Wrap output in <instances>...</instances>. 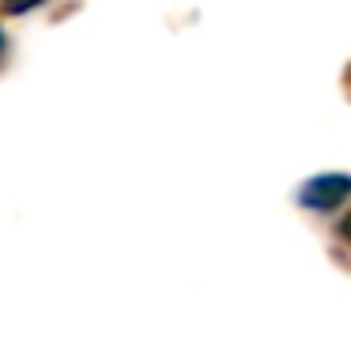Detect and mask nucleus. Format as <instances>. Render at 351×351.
Returning a JSON list of instances; mask_svg holds the SVG:
<instances>
[{"label": "nucleus", "mask_w": 351, "mask_h": 351, "mask_svg": "<svg viewBox=\"0 0 351 351\" xmlns=\"http://www.w3.org/2000/svg\"><path fill=\"white\" fill-rule=\"evenodd\" d=\"M351 200V174H317L298 185V204L306 212H336Z\"/></svg>", "instance_id": "nucleus-1"}, {"label": "nucleus", "mask_w": 351, "mask_h": 351, "mask_svg": "<svg viewBox=\"0 0 351 351\" xmlns=\"http://www.w3.org/2000/svg\"><path fill=\"white\" fill-rule=\"evenodd\" d=\"M42 4H49V0H0V8L8 12V16H27V12L42 8Z\"/></svg>", "instance_id": "nucleus-2"}, {"label": "nucleus", "mask_w": 351, "mask_h": 351, "mask_svg": "<svg viewBox=\"0 0 351 351\" xmlns=\"http://www.w3.org/2000/svg\"><path fill=\"white\" fill-rule=\"evenodd\" d=\"M340 238H348V242H351V212L340 219Z\"/></svg>", "instance_id": "nucleus-3"}, {"label": "nucleus", "mask_w": 351, "mask_h": 351, "mask_svg": "<svg viewBox=\"0 0 351 351\" xmlns=\"http://www.w3.org/2000/svg\"><path fill=\"white\" fill-rule=\"evenodd\" d=\"M0 49H4V31H0Z\"/></svg>", "instance_id": "nucleus-4"}]
</instances>
